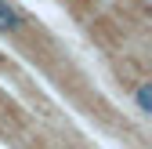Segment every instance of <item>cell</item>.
<instances>
[{
	"instance_id": "cell-1",
	"label": "cell",
	"mask_w": 152,
	"mask_h": 149,
	"mask_svg": "<svg viewBox=\"0 0 152 149\" xmlns=\"http://www.w3.org/2000/svg\"><path fill=\"white\" fill-rule=\"evenodd\" d=\"M15 29H22V15L7 0H0V33H15Z\"/></svg>"
},
{
	"instance_id": "cell-2",
	"label": "cell",
	"mask_w": 152,
	"mask_h": 149,
	"mask_svg": "<svg viewBox=\"0 0 152 149\" xmlns=\"http://www.w3.org/2000/svg\"><path fill=\"white\" fill-rule=\"evenodd\" d=\"M134 105H138V113H141V117H148V113H152V102H148V84H138V91H134Z\"/></svg>"
}]
</instances>
